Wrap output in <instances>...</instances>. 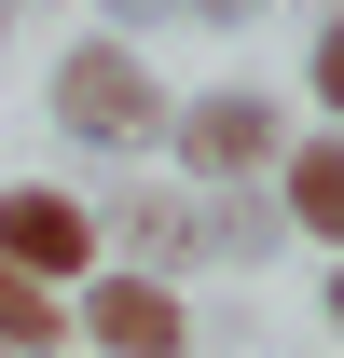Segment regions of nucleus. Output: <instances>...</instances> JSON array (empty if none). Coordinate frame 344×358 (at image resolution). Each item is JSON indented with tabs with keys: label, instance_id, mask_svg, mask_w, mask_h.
Here are the masks:
<instances>
[{
	"label": "nucleus",
	"instance_id": "nucleus-10",
	"mask_svg": "<svg viewBox=\"0 0 344 358\" xmlns=\"http://www.w3.org/2000/svg\"><path fill=\"white\" fill-rule=\"evenodd\" d=\"M248 14H275V0H179V28H248Z\"/></svg>",
	"mask_w": 344,
	"mask_h": 358
},
{
	"label": "nucleus",
	"instance_id": "nucleus-12",
	"mask_svg": "<svg viewBox=\"0 0 344 358\" xmlns=\"http://www.w3.org/2000/svg\"><path fill=\"white\" fill-rule=\"evenodd\" d=\"M14 14H28V0H0V42H14Z\"/></svg>",
	"mask_w": 344,
	"mask_h": 358
},
{
	"label": "nucleus",
	"instance_id": "nucleus-2",
	"mask_svg": "<svg viewBox=\"0 0 344 358\" xmlns=\"http://www.w3.org/2000/svg\"><path fill=\"white\" fill-rule=\"evenodd\" d=\"M275 152H289V96H261V83H207V96L166 110L179 179H275Z\"/></svg>",
	"mask_w": 344,
	"mask_h": 358
},
{
	"label": "nucleus",
	"instance_id": "nucleus-6",
	"mask_svg": "<svg viewBox=\"0 0 344 358\" xmlns=\"http://www.w3.org/2000/svg\"><path fill=\"white\" fill-rule=\"evenodd\" d=\"M275 221L303 234V248H344V124H289V152H275Z\"/></svg>",
	"mask_w": 344,
	"mask_h": 358
},
{
	"label": "nucleus",
	"instance_id": "nucleus-9",
	"mask_svg": "<svg viewBox=\"0 0 344 358\" xmlns=\"http://www.w3.org/2000/svg\"><path fill=\"white\" fill-rule=\"evenodd\" d=\"M110 14V42H152V28H179V0H96Z\"/></svg>",
	"mask_w": 344,
	"mask_h": 358
},
{
	"label": "nucleus",
	"instance_id": "nucleus-5",
	"mask_svg": "<svg viewBox=\"0 0 344 358\" xmlns=\"http://www.w3.org/2000/svg\"><path fill=\"white\" fill-rule=\"evenodd\" d=\"M275 248H289V221H275V193H261V179H193V193H179L166 207V248H152V275H179V262H275Z\"/></svg>",
	"mask_w": 344,
	"mask_h": 358
},
{
	"label": "nucleus",
	"instance_id": "nucleus-8",
	"mask_svg": "<svg viewBox=\"0 0 344 358\" xmlns=\"http://www.w3.org/2000/svg\"><path fill=\"white\" fill-rule=\"evenodd\" d=\"M303 96H317V124H344V14H317V42H303Z\"/></svg>",
	"mask_w": 344,
	"mask_h": 358
},
{
	"label": "nucleus",
	"instance_id": "nucleus-11",
	"mask_svg": "<svg viewBox=\"0 0 344 358\" xmlns=\"http://www.w3.org/2000/svg\"><path fill=\"white\" fill-rule=\"evenodd\" d=\"M317 317H331V331H344V248H331V289H317Z\"/></svg>",
	"mask_w": 344,
	"mask_h": 358
},
{
	"label": "nucleus",
	"instance_id": "nucleus-3",
	"mask_svg": "<svg viewBox=\"0 0 344 358\" xmlns=\"http://www.w3.org/2000/svg\"><path fill=\"white\" fill-rule=\"evenodd\" d=\"M69 331L96 358H193V289L179 275H138V262H96L69 289Z\"/></svg>",
	"mask_w": 344,
	"mask_h": 358
},
{
	"label": "nucleus",
	"instance_id": "nucleus-1",
	"mask_svg": "<svg viewBox=\"0 0 344 358\" xmlns=\"http://www.w3.org/2000/svg\"><path fill=\"white\" fill-rule=\"evenodd\" d=\"M55 138H83V152H166V69H152V42H110V28H83V42L55 55V83H42Z\"/></svg>",
	"mask_w": 344,
	"mask_h": 358
},
{
	"label": "nucleus",
	"instance_id": "nucleus-4",
	"mask_svg": "<svg viewBox=\"0 0 344 358\" xmlns=\"http://www.w3.org/2000/svg\"><path fill=\"white\" fill-rule=\"evenodd\" d=\"M0 262L42 275V289H83V275L110 262V234H96V207L69 179H0Z\"/></svg>",
	"mask_w": 344,
	"mask_h": 358
},
{
	"label": "nucleus",
	"instance_id": "nucleus-7",
	"mask_svg": "<svg viewBox=\"0 0 344 358\" xmlns=\"http://www.w3.org/2000/svg\"><path fill=\"white\" fill-rule=\"evenodd\" d=\"M55 345H69V289L0 262V358H55Z\"/></svg>",
	"mask_w": 344,
	"mask_h": 358
}]
</instances>
